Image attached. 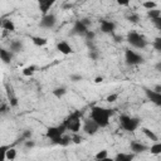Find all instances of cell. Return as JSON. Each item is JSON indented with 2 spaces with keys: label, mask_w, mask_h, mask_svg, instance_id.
Segmentation results:
<instances>
[{
  "label": "cell",
  "mask_w": 161,
  "mask_h": 161,
  "mask_svg": "<svg viewBox=\"0 0 161 161\" xmlns=\"http://www.w3.org/2000/svg\"><path fill=\"white\" fill-rule=\"evenodd\" d=\"M113 114V109L111 108H106V107H101V106H93L91 108V117L101 128L102 127H107L109 123V118Z\"/></svg>",
  "instance_id": "6da1fadb"
},
{
  "label": "cell",
  "mask_w": 161,
  "mask_h": 161,
  "mask_svg": "<svg viewBox=\"0 0 161 161\" xmlns=\"http://www.w3.org/2000/svg\"><path fill=\"white\" fill-rule=\"evenodd\" d=\"M80 118H82V112L80 111L72 112L63 121V123L67 127V131H72L73 133H78V131L80 130Z\"/></svg>",
  "instance_id": "7a4b0ae2"
},
{
  "label": "cell",
  "mask_w": 161,
  "mask_h": 161,
  "mask_svg": "<svg viewBox=\"0 0 161 161\" xmlns=\"http://www.w3.org/2000/svg\"><path fill=\"white\" fill-rule=\"evenodd\" d=\"M127 43L136 48V49H145L147 47V40L143 35L138 34L137 31H130L127 34Z\"/></svg>",
  "instance_id": "3957f363"
},
{
  "label": "cell",
  "mask_w": 161,
  "mask_h": 161,
  "mask_svg": "<svg viewBox=\"0 0 161 161\" xmlns=\"http://www.w3.org/2000/svg\"><path fill=\"white\" fill-rule=\"evenodd\" d=\"M119 125L121 127L125 130V131H128V132H133L138 128L140 126V119L136 118V117H131V116H127V114H122L119 116Z\"/></svg>",
  "instance_id": "277c9868"
},
{
  "label": "cell",
  "mask_w": 161,
  "mask_h": 161,
  "mask_svg": "<svg viewBox=\"0 0 161 161\" xmlns=\"http://www.w3.org/2000/svg\"><path fill=\"white\" fill-rule=\"evenodd\" d=\"M125 60H126L127 65H138V64H142L145 62V59H143V57L141 54H138L137 52L131 50V49H126Z\"/></svg>",
  "instance_id": "5b68a950"
},
{
  "label": "cell",
  "mask_w": 161,
  "mask_h": 161,
  "mask_svg": "<svg viewBox=\"0 0 161 161\" xmlns=\"http://www.w3.org/2000/svg\"><path fill=\"white\" fill-rule=\"evenodd\" d=\"M57 23V18L54 14H47V15H43V18L40 19V23H39V26L40 28H44V29H52L54 28Z\"/></svg>",
  "instance_id": "8992f818"
},
{
  "label": "cell",
  "mask_w": 161,
  "mask_h": 161,
  "mask_svg": "<svg viewBox=\"0 0 161 161\" xmlns=\"http://www.w3.org/2000/svg\"><path fill=\"white\" fill-rule=\"evenodd\" d=\"M88 33V26L86 24H83V21L79 19L77 21H74L73 28H72V34L74 35H80V36H86V34Z\"/></svg>",
  "instance_id": "52a82bcc"
},
{
  "label": "cell",
  "mask_w": 161,
  "mask_h": 161,
  "mask_svg": "<svg viewBox=\"0 0 161 161\" xmlns=\"http://www.w3.org/2000/svg\"><path fill=\"white\" fill-rule=\"evenodd\" d=\"M101 127L92 119V118H88V119H86L84 121V123H83V131L87 133V135H94L98 130H99Z\"/></svg>",
  "instance_id": "ba28073f"
},
{
  "label": "cell",
  "mask_w": 161,
  "mask_h": 161,
  "mask_svg": "<svg viewBox=\"0 0 161 161\" xmlns=\"http://www.w3.org/2000/svg\"><path fill=\"white\" fill-rule=\"evenodd\" d=\"M145 94L148 98V101H151L153 104L156 106H161V92H156L153 89H148L145 88Z\"/></svg>",
  "instance_id": "9c48e42d"
},
{
  "label": "cell",
  "mask_w": 161,
  "mask_h": 161,
  "mask_svg": "<svg viewBox=\"0 0 161 161\" xmlns=\"http://www.w3.org/2000/svg\"><path fill=\"white\" fill-rule=\"evenodd\" d=\"M99 25H101V31L106 33V34H112L116 29V24L112 20H99Z\"/></svg>",
  "instance_id": "30bf717a"
},
{
  "label": "cell",
  "mask_w": 161,
  "mask_h": 161,
  "mask_svg": "<svg viewBox=\"0 0 161 161\" xmlns=\"http://www.w3.org/2000/svg\"><path fill=\"white\" fill-rule=\"evenodd\" d=\"M57 50L60 52V53L64 54V55H68V54L73 53V48H72L67 42H64V40H62V42H59V43L57 44Z\"/></svg>",
  "instance_id": "8fae6325"
},
{
  "label": "cell",
  "mask_w": 161,
  "mask_h": 161,
  "mask_svg": "<svg viewBox=\"0 0 161 161\" xmlns=\"http://www.w3.org/2000/svg\"><path fill=\"white\" fill-rule=\"evenodd\" d=\"M53 4H54L53 0H40L39 1V10L43 13V15H47V14H49L48 10H50Z\"/></svg>",
  "instance_id": "7c38bea8"
},
{
  "label": "cell",
  "mask_w": 161,
  "mask_h": 161,
  "mask_svg": "<svg viewBox=\"0 0 161 161\" xmlns=\"http://www.w3.org/2000/svg\"><path fill=\"white\" fill-rule=\"evenodd\" d=\"M130 147H131V151H132L133 153H141V152H145V151L148 150L147 146H145L143 143L137 142V141H132Z\"/></svg>",
  "instance_id": "4fadbf2b"
},
{
  "label": "cell",
  "mask_w": 161,
  "mask_h": 161,
  "mask_svg": "<svg viewBox=\"0 0 161 161\" xmlns=\"http://www.w3.org/2000/svg\"><path fill=\"white\" fill-rule=\"evenodd\" d=\"M114 161H133L135 153H126V152H119L114 157Z\"/></svg>",
  "instance_id": "5bb4252c"
},
{
  "label": "cell",
  "mask_w": 161,
  "mask_h": 161,
  "mask_svg": "<svg viewBox=\"0 0 161 161\" xmlns=\"http://www.w3.org/2000/svg\"><path fill=\"white\" fill-rule=\"evenodd\" d=\"M5 87H6V91H8V97H9L10 106L11 107H16L18 106V98H16V96L14 94V92H13V89H11V87L9 84H6Z\"/></svg>",
  "instance_id": "9a60e30c"
},
{
  "label": "cell",
  "mask_w": 161,
  "mask_h": 161,
  "mask_svg": "<svg viewBox=\"0 0 161 161\" xmlns=\"http://www.w3.org/2000/svg\"><path fill=\"white\" fill-rule=\"evenodd\" d=\"M0 58H1L3 63L9 64V63L11 62L13 53H11V52H9V50H6V49H4V48H1V49H0Z\"/></svg>",
  "instance_id": "2e32d148"
},
{
  "label": "cell",
  "mask_w": 161,
  "mask_h": 161,
  "mask_svg": "<svg viewBox=\"0 0 161 161\" xmlns=\"http://www.w3.org/2000/svg\"><path fill=\"white\" fill-rule=\"evenodd\" d=\"M23 50V43L20 40H13L10 43V52L11 53H19Z\"/></svg>",
  "instance_id": "e0dca14e"
},
{
  "label": "cell",
  "mask_w": 161,
  "mask_h": 161,
  "mask_svg": "<svg viewBox=\"0 0 161 161\" xmlns=\"http://www.w3.org/2000/svg\"><path fill=\"white\" fill-rule=\"evenodd\" d=\"M1 26H3L5 30H9V31H14V30H15V25H14L13 20H10V19H5V20H3Z\"/></svg>",
  "instance_id": "ac0fdd59"
},
{
  "label": "cell",
  "mask_w": 161,
  "mask_h": 161,
  "mask_svg": "<svg viewBox=\"0 0 161 161\" xmlns=\"http://www.w3.org/2000/svg\"><path fill=\"white\" fill-rule=\"evenodd\" d=\"M142 132H143V135H145L148 140H151V141H153V142H157V136L153 133V131H151L150 128L143 127V128H142Z\"/></svg>",
  "instance_id": "d6986e66"
},
{
  "label": "cell",
  "mask_w": 161,
  "mask_h": 161,
  "mask_svg": "<svg viewBox=\"0 0 161 161\" xmlns=\"http://www.w3.org/2000/svg\"><path fill=\"white\" fill-rule=\"evenodd\" d=\"M31 40H33V43H34L35 45H38V47H43V45H45V44L48 43V39H47V38H43V36H33Z\"/></svg>",
  "instance_id": "ffe728a7"
},
{
  "label": "cell",
  "mask_w": 161,
  "mask_h": 161,
  "mask_svg": "<svg viewBox=\"0 0 161 161\" xmlns=\"http://www.w3.org/2000/svg\"><path fill=\"white\" fill-rule=\"evenodd\" d=\"M150 152L152 155H161V142H153V145L150 147Z\"/></svg>",
  "instance_id": "44dd1931"
},
{
  "label": "cell",
  "mask_w": 161,
  "mask_h": 161,
  "mask_svg": "<svg viewBox=\"0 0 161 161\" xmlns=\"http://www.w3.org/2000/svg\"><path fill=\"white\" fill-rule=\"evenodd\" d=\"M65 93H67V89H65L64 87H58V88H55V89L53 91V96L57 97V98H62Z\"/></svg>",
  "instance_id": "7402d4cb"
},
{
  "label": "cell",
  "mask_w": 161,
  "mask_h": 161,
  "mask_svg": "<svg viewBox=\"0 0 161 161\" xmlns=\"http://www.w3.org/2000/svg\"><path fill=\"white\" fill-rule=\"evenodd\" d=\"M10 148H11L10 145H3V146H0V155H1L0 161H4V160L6 158V152H8Z\"/></svg>",
  "instance_id": "603a6c76"
},
{
  "label": "cell",
  "mask_w": 161,
  "mask_h": 161,
  "mask_svg": "<svg viewBox=\"0 0 161 161\" xmlns=\"http://www.w3.org/2000/svg\"><path fill=\"white\" fill-rule=\"evenodd\" d=\"M35 69H36V67H35V65H28V67H25V68L23 69V74H24V75H26V77H29V75L34 74Z\"/></svg>",
  "instance_id": "cb8c5ba5"
},
{
  "label": "cell",
  "mask_w": 161,
  "mask_h": 161,
  "mask_svg": "<svg viewBox=\"0 0 161 161\" xmlns=\"http://www.w3.org/2000/svg\"><path fill=\"white\" fill-rule=\"evenodd\" d=\"M147 16H148L151 20H153V19H156V18L161 16V11H160V10H157V9L148 10V11H147Z\"/></svg>",
  "instance_id": "d4e9b609"
},
{
  "label": "cell",
  "mask_w": 161,
  "mask_h": 161,
  "mask_svg": "<svg viewBox=\"0 0 161 161\" xmlns=\"http://www.w3.org/2000/svg\"><path fill=\"white\" fill-rule=\"evenodd\" d=\"M142 6L148 11V10L156 9V8H157V4H156L155 1H145V3H142Z\"/></svg>",
  "instance_id": "484cf974"
},
{
  "label": "cell",
  "mask_w": 161,
  "mask_h": 161,
  "mask_svg": "<svg viewBox=\"0 0 161 161\" xmlns=\"http://www.w3.org/2000/svg\"><path fill=\"white\" fill-rule=\"evenodd\" d=\"M106 157H108V151L107 150H101V151H98L96 153V160L97 161L98 160H102V158H106Z\"/></svg>",
  "instance_id": "4316f807"
},
{
  "label": "cell",
  "mask_w": 161,
  "mask_h": 161,
  "mask_svg": "<svg viewBox=\"0 0 161 161\" xmlns=\"http://www.w3.org/2000/svg\"><path fill=\"white\" fill-rule=\"evenodd\" d=\"M15 157H16V150L11 147V148L6 152V158L10 160V161H13V160H15Z\"/></svg>",
  "instance_id": "83f0119b"
},
{
  "label": "cell",
  "mask_w": 161,
  "mask_h": 161,
  "mask_svg": "<svg viewBox=\"0 0 161 161\" xmlns=\"http://www.w3.org/2000/svg\"><path fill=\"white\" fill-rule=\"evenodd\" d=\"M152 47H153V49H155V50L161 52V36H158V38H156V39L153 40Z\"/></svg>",
  "instance_id": "f1b7e54d"
},
{
  "label": "cell",
  "mask_w": 161,
  "mask_h": 161,
  "mask_svg": "<svg viewBox=\"0 0 161 161\" xmlns=\"http://www.w3.org/2000/svg\"><path fill=\"white\" fill-rule=\"evenodd\" d=\"M94 36H96V33L92 31V30H88V33L86 34V40H87L88 43H89V42L92 43V40L94 39Z\"/></svg>",
  "instance_id": "f546056e"
},
{
  "label": "cell",
  "mask_w": 161,
  "mask_h": 161,
  "mask_svg": "<svg viewBox=\"0 0 161 161\" xmlns=\"http://www.w3.org/2000/svg\"><path fill=\"white\" fill-rule=\"evenodd\" d=\"M117 98H118V94H117V93H112V94L107 96L106 101H107V102H109V103H112V102H116V101H117Z\"/></svg>",
  "instance_id": "4dcf8cb0"
},
{
  "label": "cell",
  "mask_w": 161,
  "mask_h": 161,
  "mask_svg": "<svg viewBox=\"0 0 161 161\" xmlns=\"http://www.w3.org/2000/svg\"><path fill=\"white\" fill-rule=\"evenodd\" d=\"M151 21H152V24L155 25V28H156V29L161 30V16H158V18H156V19L151 20Z\"/></svg>",
  "instance_id": "1f68e13d"
},
{
  "label": "cell",
  "mask_w": 161,
  "mask_h": 161,
  "mask_svg": "<svg viewBox=\"0 0 161 161\" xmlns=\"http://www.w3.org/2000/svg\"><path fill=\"white\" fill-rule=\"evenodd\" d=\"M127 19H128V21H131V23H137V21L140 20V16H138L137 14H131V15L127 16Z\"/></svg>",
  "instance_id": "d6a6232c"
},
{
  "label": "cell",
  "mask_w": 161,
  "mask_h": 161,
  "mask_svg": "<svg viewBox=\"0 0 161 161\" xmlns=\"http://www.w3.org/2000/svg\"><path fill=\"white\" fill-rule=\"evenodd\" d=\"M31 135H33V132L30 131V130H26V131H24V133H23V136H21V138L23 140H30V137H31Z\"/></svg>",
  "instance_id": "836d02e7"
},
{
  "label": "cell",
  "mask_w": 161,
  "mask_h": 161,
  "mask_svg": "<svg viewBox=\"0 0 161 161\" xmlns=\"http://www.w3.org/2000/svg\"><path fill=\"white\" fill-rule=\"evenodd\" d=\"M89 58L93 59V60H96V59L98 58V52H97L96 49H91V52H89Z\"/></svg>",
  "instance_id": "e575fe53"
},
{
  "label": "cell",
  "mask_w": 161,
  "mask_h": 161,
  "mask_svg": "<svg viewBox=\"0 0 161 161\" xmlns=\"http://www.w3.org/2000/svg\"><path fill=\"white\" fill-rule=\"evenodd\" d=\"M34 146H35V142H34L33 140H26V141H25V147L31 148V147H34Z\"/></svg>",
  "instance_id": "d590c367"
},
{
  "label": "cell",
  "mask_w": 161,
  "mask_h": 161,
  "mask_svg": "<svg viewBox=\"0 0 161 161\" xmlns=\"http://www.w3.org/2000/svg\"><path fill=\"white\" fill-rule=\"evenodd\" d=\"M70 79L73 82H78V80H82V75H79V74H72L70 75Z\"/></svg>",
  "instance_id": "8d00e7d4"
},
{
  "label": "cell",
  "mask_w": 161,
  "mask_h": 161,
  "mask_svg": "<svg viewBox=\"0 0 161 161\" xmlns=\"http://www.w3.org/2000/svg\"><path fill=\"white\" fill-rule=\"evenodd\" d=\"M72 141H73L74 143H80V142H82V137H80V136H78V135L75 133V135L73 136V138H72Z\"/></svg>",
  "instance_id": "74e56055"
},
{
  "label": "cell",
  "mask_w": 161,
  "mask_h": 161,
  "mask_svg": "<svg viewBox=\"0 0 161 161\" xmlns=\"http://www.w3.org/2000/svg\"><path fill=\"white\" fill-rule=\"evenodd\" d=\"M155 69H156V70H158V72H161V60H160V62H157V63L155 64Z\"/></svg>",
  "instance_id": "f35d334b"
},
{
  "label": "cell",
  "mask_w": 161,
  "mask_h": 161,
  "mask_svg": "<svg viewBox=\"0 0 161 161\" xmlns=\"http://www.w3.org/2000/svg\"><path fill=\"white\" fill-rule=\"evenodd\" d=\"M5 109H6V106H5L4 103H3V104H1V108H0V111H1V113H5V112H6Z\"/></svg>",
  "instance_id": "ab89813d"
},
{
  "label": "cell",
  "mask_w": 161,
  "mask_h": 161,
  "mask_svg": "<svg viewBox=\"0 0 161 161\" xmlns=\"http://www.w3.org/2000/svg\"><path fill=\"white\" fill-rule=\"evenodd\" d=\"M98 161H114V158H112V157H106V158H102V160H98Z\"/></svg>",
  "instance_id": "60d3db41"
},
{
  "label": "cell",
  "mask_w": 161,
  "mask_h": 161,
  "mask_svg": "<svg viewBox=\"0 0 161 161\" xmlns=\"http://www.w3.org/2000/svg\"><path fill=\"white\" fill-rule=\"evenodd\" d=\"M102 80H103V78H102V77H97V78L94 79V82H96V83H101Z\"/></svg>",
  "instance_id": "b9f144b4"
},
{
  "label": "cell",
  "mask_w": 161,
  "mask_h": 161,
  "mask_svg": "<svg viewBox=\"0 0 161 161\" xmlns=\"http://www.w3.org/2000/svg\"><path fill=\"white\" fill-rule=\"evenodd\" d=\"M118 4H119V5H128L130 3H128V1H121V0H118Z\"/></svg>",
  "instance_id": "7bdbcfd3"
},
{
  "label": "cell",
  "mask_w": 161,
  "mask_h": 161,
  "mask_svg": "<svg viewBox=\"0 0 161 161\" xmlns=\"http://www.w3.org/2000/svg\"><path fill=\"white\" fill-rule=\"evenodd\" d=\"M153 91H156V92H161V86H158V84H157V86L155 87V89H153Z\"/></svg>",
  "instance_id": "ee69618b"
}]
</instances>
